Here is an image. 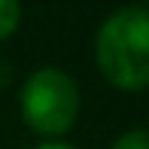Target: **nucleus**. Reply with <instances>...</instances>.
I'll return each mask as SVG.
<instances>
[{"label": "nucleus", "instance_id": "obj_1", "mask_svg": "<svg viewBox=\"0 0 149 149\" xmlns=\"http://www.w3.org/2000/svg\"><path fill=\"white\" fill-rule=\"evenodd\" d=\"M97 67L113 85L140 91L149 79V12L143 3L116 9L94 40Z\"/></svg>", "mask_w": 149, "mask_h": 149}, {"label": "nucleus", "instance_id": "obj_2", "mask_svg": "<svg viewBox=\"0 0 149 149\" xmlns=\"http://www.w3.org/2000/svg\"><path fill=\"white\" fill-rule=\"evenodd\" d=\"M24 122L40 134H64L76 122L79 88L61 67H40L22 88Z\"/></svg>", "mask_w": 149, "mask_h": 149}, {"label": "nucleus", "instance_id": "obj_3", "mask_svg": "<svg viewBox=\"0 0 149 149\" xmlns=\"http://www.w3.org/2000/svg\"><path fill=\"white\" fill-rule=\"evenodd\" d=\"M22 18V3L18 0H0V40L9 37Z\"/></svg>", "mask_w": 149, "mask_h": 149}, {"label": "nucleus", "instance_id": "obj_4", "mask_svg": "<svg viewBox=\"0 0 149 149\" xmlns=\"http://www.w3.org/2000/svg\"><path fill=\"white\" fill-rule=\"evenodd\" d=\"M146 140L149 137H146L143 128H134V131H125L110 149H146Z\"/></svg>", "mask_w": 149, "mask_h": 149}, {"label": "nucleus", "instance_id": "obj_5", "mask_svg": "<svg viewBox=\"0 0 149 149\" xmlns=\"http://www.w3.org/2000/svg\"><path fill=\"white\" fill-rule=\"evenodd\" d=\"M37 149H73V146H67V143H40Z\"/></svg>", "mask_w": 149, "mask_h": 149}]
</instances>
